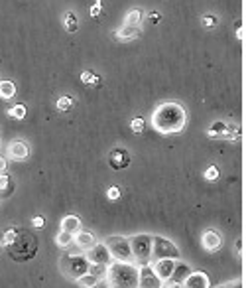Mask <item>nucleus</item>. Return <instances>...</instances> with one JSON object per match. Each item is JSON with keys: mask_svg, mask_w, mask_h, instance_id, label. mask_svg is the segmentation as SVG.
<instances>
[{"mask_svg": "<svg viewBox=\"0 0 246 288\" xmlns=\"http://www.w3.org/2000/svg\"><path fill=\"white\" fill-rule=\"evenodd\" d=\"M187 124V111L177 101L160 103L152 113V126L160 134H177Z\"/></svg>", "mask_w": 246, "mask_h": 288, "instance_id": "f257e3e1", "label": "nucleus"}, {"mask_svg": "<svg viewBox=\"0 0 246 288\" xmlns=\"http://www.w3.org/2000/svg\"><path fill=\"white\" fill-rule=\"evenodd\" d=\"M108 288H138V267L134 263H112L104 277Z\"/></svg>", "mask_w": 246, "mask_h": 288, "instance_id": "f03ea898", "label": "nucleus"}, {"mask_svg": "<svg viewBox=\"0 0 246 288\" xmlns=\"http://www.w3.org/2000/svg\"><path fill=\"white\" fill-rule=\"evenodd\" d=\"M36 253H38V237L28 229H18L14 243L8 245V255L18 263H26L32 261Z\"/></svg>", "mask_w": 246, "mask_h": 288, "instance_id": "7ed1b4c3", "label": "nucleus"}, {"mask_svg": "<svg viewBox=\"0 0 246 288\" xmlns=\"http://www.w3.org/2000/svg\"><path fill=\"white\" fill-rule=\"evenodd\" d=\"M152 237L148 233H138L134 237H130V251H132V263L136 267L150 265L152 263Z\"/></svg>", "mask_w": 246, "mask_h": 288, "instance_id": "20e7f679", "label": "nucleus"}, {"mask_svg": "<svg viewBox=\"0 0 246 288\" xmlns=\"http://www.w3.org/2000/svg\"><path fill=\"white\" fill-rule=\"evenodd\" d=\"M89 267H91V263L87 261L85 255H65V257L59 259V269H61V273H63L67 279H71V281H77L79 277L87 275V273H89Z\"/></svg>", "mask_w": 246, "mask_h": 288, "instance_id": "39448f33", "label": "nucleus"}, {"mask_svg": "<svg viewBox=\"0 0 246 288\" xmlns=\"http://www.w3.org/2000/svg\"><path fill=\"white\" fill-rule=\"evenodd\" d=\"M104 245L108 247L110 255H112V261L116 263H132V251H130V241L128 237H122V235H110Z\"/></svg>", "mask_w": 246, "mask_h": 288, "instance_id": "423d86ee", "label": "nucleus"}, {"mask_svg": "<svg viewBox=\"0 0 246 288\" xmlns=\"http://www.w3.org/2000/svg\"><path fill=\"white\" fill-rule=\"evenodd\" d=\"M179 249L173 241H169L167 237H160V235H154L152 237V261H158V259H175L179 261Z\"/></svg>", "mask_w": 246, "mask_h": 288, "instance_id": "0eeeda50", "label": "nucleus"}, {"mask_svg": "<svg viewBox=\"0 0 246 288\" xmlns=\"http://www.w3.org/2000/svg\"><path fill=\"white\" fill-rule=\"evenodd\" d=\"M85 257H87V261L91 263V265H102V267H110L114 261H112V255H110V251H108V247L104 245V243H95L87 253H85Z\"/></svg>", "mask_w": 246, "mask_h": 288, "instance_id": "6e6552de", "label": "nucleus"}, {"mask_svg": "<svg viewBox=\"0 0 246 288\" xmlns=\"http://www.w3.org/2000/svg\"><path fill=\"white\" fill-rule=\"evenodd\" d=\"M6 156L8 160H16V162H24L30 156V144L22 138H14L8 146H6Z\"/></svg>", "mask_w": 246, "mask_h": 288, "instance_id": "1a4fd4ad", "label": "nucleus"}, {"mask_svg": "<svg viewBox=\"0 0 246 288\" xmlns=\"http://www.w3.org/2000/svg\"><path fill=\"white\" fill-rule=\"evenodd\" d=\"M138 288H164V283L154 273L152 265L138 267Z\"/></svg>", "mask_w": 246, "mask_h": 288, "instance_id": "9d476101", "label": "nucleus"}, {"mask_svg": "<svg viewBox=\"0 0 246 288\" xmlns=\"http://www.w3.org/2000/svg\"><path fill=\"white\" fill-rule=\"evenodd\" d=\"M130 162H132V156H130V152L126 148L116 146V148H112L108 152V166L112 170H124V168L130 166Z\"/></svg>", "mask_w": 246, "mask_h": 288, "instance_id": "9b49d317", "label": "nucleus"}, {"mask_svg": "<svg viewBox=\"0 0 246 288\" xmlns=\"http://www.w3.org/2000/svg\"><path fill=\"white\" fill-rule=\"evenodd\" d=\"M175 263H177L175 259H158V261H152L150 265H152L154 273L160 277V281H162V283H167V281L171 279V275H173Z\"/></svg>", "mask_w": 246, "mask_h": 288, "instance_id": "f8f14e48", "label": "nucleus"}, {"mask_svg": "<svg viewBox=\"0 0 246 288\" xmlns=\"http://www.w3.org/2000/svg\"><path fill=\"white\" fill-rule=\"evenodd\" d=\"M201 245L207 253H217L223 247V235L217 229H207L201 235Z\"/></svg>", "mask_w": 246, "mask_h": 288, "instance_id": "ddd939ff", "label": "nucleus"}, {"mask_svg": "<svg viewBox=\"0 0 246 288\" xmlns=\"http://www.w3.org/2000/svg\"><path fill=\"white\" fill-rule=\"evenodd\" d=\"M185 288H211V279L201 273V271H191L189 277L183 281Z\"/></svg>", "mask_w": 246, "mask_h": 288, "instance_id": "4468645a", "label": "nucleus"}, {"mask_svg": "<svg viewBox=\"0 0 246 288\" xmlns=\"http://www.w3.org/2000/svg\"><path fill=\"white\" fill-rule=\"evenodd\" d=\"M73 243L77 245V249L79 251H83V253H87L95 243H97V239H95V235L91 233V231H79V233H75L73 235Z\"/></svg>", "mask_w": 246, "mask_h": 288, "instance_id": "2eb2a0df", "label": "nucleus"}, {"mask_svg": "<svg viewBox=\"0 0 246 288\" xmlns=\"http://www.w3.org/2000/svg\"><path fill=\"white\" fill-rule=\"evenodd\" d=\"M142 36V28L140 26H122L120 30H116L114 32V38L118 40V42H132V40H136V38H140Z\"/></svg>", "mask_w": 246, "mask_h": 288, "instance_id": "dca6fc26", "label": "nucleus"}, {"mask_svg": "<svg viewBox=\"0 0 246 288\" xmlns=\"http://www.w3.org/2000/svg\"><path fill=\"white\" fill-rule=\"evenodd\" d=\"M61 231L71 233V235L79 233V231H81V219H79L77 215H65V217L61 219Z\"/></svg>", "mask_w": 246, "mask_h": 288, "instance_id": "f3484780", "label": "nucleus"}, {"mask_svg": "<svg viewBox=\"0 0 246 288\" xmlns=\"http://www.w3.org/2000/svg\"><path fill=\"white\" fill-rule=\"evenodd\" d=\"M63 20V28H65V32H69V34H73V32H77L79 30V18H77V14L73 12V10H67V12H63V16H61Z\"/></svg>", "mask_w": 246, "mask_h": 288, "instance_id": "a211bd4d", "label": "nucleus"}, {"mask_svg": "<svg viewBox=\"0 0 246 288\" xmlns=\"http://www.w3.org/2000/svg\"><path fill=\"white\" fill-rule=\"evenodd\" d=\"M189 273H191V267H189L187 263L177 261V263H175V269H173V275H171L169 281H173V283H183V281L189 277Z\"/></svg>", "mask_w": 246, "mask_h": 288, "instance_id": "6ab92c4d", "label": "nucleus"}, {"mask_svg": "<svg viewBox=\"0 0 246 288\" xmlns=\"http://www.w3.org/2000/svg\"><path fill=\"white\" fill-rule=\"evenodd\" d=\"M14 192V180L8 172H0V197H10Z\"/></svg>", "mask_w": 246, "mask_h": 288, "instance_id": "aec40b11", "label": "nucleus"}, {"mask_svg": "<svg viewBox=\"0 0 246 288\" xmlns=\"http://www.w3.org/2000/svg\"><path fill=\"white\" fill-rule=\"evenodd\" d=\"M144 22V12L142 8H130L126 12V18H124V24L126 26H140Z\"/></svg>", "mask_w": 246, "mask_h": 288, "instance_id": "412c9836", "label": "nucleus"}, {"mask_svg": "<svg viewBox=\"0 0 246 288\" xmlns=\"http://www.w3.org/2000/svg\"><path fill=\"white\" fill-rule=\"evenodd\" d=\"M16 95V83L10 79H0V99L10 101Z\"/></svg>", "mask_w": 246, "mask_h": 288, "instance_id": "4be33fe9", "label": "nucleus"}, {"mask_svg": "<svg viewBox=\"0 0 246 288\" xmlns=\"http://www.w3.org/2000/svg\"><path fill=\"white\" fill-rule=\"evenodd\" d=\"M227 126H229V122H225V120H215V122L207 128V136H209V138H223V134L227 132Z\"/></svg>", "mask_w": 246, "mask_h": 288, "instance_id": "5701e85b", "label": "nucleus"}, {"mask_svg": "<svg viewBox=\"0 0 246 288\" xmlns=\"http://www.w3.org/2000/svg\"><path fill=\"white\" fill-rule=\"evenodd\" d=\"M75 283H77V287L79 288H97L98 285H100V279L95 277V275H91V273H87V275L79 277Z\"/></svg>", "mask_w": 246, "mask_h": 288, "instance_id": "b1692460", "label": "nucleus"}, {"mask_svg": "<svg viewBox=\"0 0 246 288\" xmlns=\"http://www.w3.org/2000/svg\"><path fill=\"white\" fill-rule=\"evenodd\" d=\"M55 107H57L59 113H69V111L75 107V99H73L71 95H63V97H59V99L55 101Z\"/></svg>", "mask_w": 246, "mask_h": 288, "instance_id": "393cba45", "label": "nucleus"}, {"mask_svg": "<svg viewBox=\"0 0 246 288\" xmlns=\"http://www.w3.org/2000/svg\"><path fill=\"white\" fill-rule=\"evenodd\" d=\"M55 245L59 249H67L69 245H73V235L71 233H65V231H59L55 235Z\"/></svg>", "mask_w": 246, "mask_h": 288, "instance_id": "a878e982", "label": "nucleus"}, {"mask_svg": "<svg viewBox=\"0 0 246 288\" xmlns=\"http://www.w3.org/2000/svg\"><path fill=\"white\" fill-rule=\"evenodd\" d=\"M26 105H22V103H18V105H12L6 113H8V116L10 118H16V120H22V118H26Z\"/></svg>", "mask_w": 246, "mask_h": 288, "instance_id": "bb28decb", "label": "nucleus"}, {"mask_svg": "<svg viewBox=\"0 0 246 288\" xmlns=\"http://www.w3.org/2000/svg\"><path fill=\"white\" fill-rule=\"evenodd\" d=\"M81 81L85 83V85H93V87H98L100 85V77H98L97 73H93V71H81Z\"/></svg>", "mask_w": 246, "mask_h": 288, "instance_id": "cd10ccee", "label": "nucleus"}, {"mask_svg": "<svg viewBox=\"0 0 246 288\" xmlns=\"http://www.w3.org/2000/svg\"><path fill=\"white\" fill-rule=\"evenodd\" d=\"M16 235H18V229H16V227H8V229L0 235V243H2L4 247H8V245H12V243H14Z\"/></svg>", "mask_w": 246, "mask_h": 288, "instance_id": "c85d7f7f", "label": "nucleus"}, {"mask_svg": "<svg viewBox=\"0 0 246 288\" xmlns=\"http://www.w3.org/2000/svg\"><path fill=\"white\" fill-rule=\"evenodd\" d=\"M130 128H132V132H134V134H142V132H144V128H146L144 118H142V116H134V118L130 120Z\"/></svg>", "mask_w": 246, "mask_h": 288, "instance_id": "c756f323", "label": "nucleus"}, {"mask_svg": "<svg viewBox=\"0 0 246 288\" xmlns=\"http://www.w3.org/2000/svg\"><path fill=\"white\" fill-rule=\"evenodd\" d=\"M223 138H225V140H239V138H241V128L235 126V124H229V126H227V132L223 134Z\"/></svg>", "mask_w": 246, "mask_h": 288, "instance_id": "7c9ffc66", "label": "nucleus"}, {"mask_svg": "<svg viewBox=\"0 0 246 288\" xmlns=\"http://www.w3.org/2000/svg\"><path fill=\"white\" fill-rule=\"evenodd\" d=\"M217 24H219V18H217L215 14H211V12H209V14H203V18H201V26H203V28H215Z\"/></svg>", "mask_w": 246, "mask_h": 288, "instance_id": "2f4dec72", "label": "nucleus"}, {"mask_svg": "<svg viewBox=\"0 0 246 288\" xmlns=\"http://www.w3.org/2000/svg\"><path fill=\"white\" fill-rule=\"evenodd\" d=\"M89 273L98 277L100 281H104V277H106V267H102V265H91V267H89Z\"/></svg>", "mask_w": 246, "mask_h": 288, "instance_id": "473e14b6", "label": "nucleus"}, {"mask_svg": "<svg viewBox=\"0 0 246 288\" xmlns=\"http://www.w3.org/2000/svg\"><path fill=\"white\" fill-rule=\"evenodd\" d=\"M217 178H219V168H217V166H209V168L205 170V180L215 182Z\"/></svg>", "mask_w": 246, "mask_h": 288, "instance_id": "72a5a7b5", "label": "nucleus"}, {"mask_svg": "<svg viewBox=\"0 0 246 288\" xmlns=\"http://www.w3.org/2000/svg\"><path fill=\"white\" fill-rule=\"evenodd\" d=\"M89 14H91V18H100V14H102V4H100V0H95V4L91 6Z\"/></svg>", "mask_w": 246, "mask_h": 288, "instance_id": "f704fd0d", "label": "nucleus"}, {"mask_svg": "<svg viewBox=\"0 0 246 288\" xmlns=\"http://www.w3.org/2000/svg\"><path fill=\"white\" fill-rule=\"evenodd\" d=\"M106 197H108L110 201H116V199L120 197V190H118L116 186H110V188L106 190Z\"/></svg>", "mask_w": 246, "mask_h": 288, "instance_id": "c9c22d12", "label": "nucleus"}, {"mask_svg": "<svg viewBox=\"0 0 246 288\" xmlns=\"http://www.w3.org/2000/svg\"><path fill=\"white\" fill-rule=\"evenodd\" d=\"M32 223H34L36 229H42V227L46 225V219H44L42 215H36V217H32Z\"/></svg>", "mask_w": 246, "mask_h": 288, "instance_id": "e433bc0d", "label": "nucleus"}, {"mask_svg": "<svg viewBox=\"0 0 246 288\" xmlns=\"http://www.w3.org/2000/svg\"><path fill=\"white\" fill-rule=\"evenodd\" d=\"M148 20H150L152 24H160V22H162V14H160V12H150V14H148Z\"/></svg>", "mask_w": 246, "mask_h": 288, "instance_id": "4c0bfd02", "label": "nucleus"}, {"mask_svg": "<svg viewBox=\"0 0 246 288\" xmlns=\"http://www.w3.org/2000/svg\"><path fill=\"white\" fill-rule=\"evenodd\" d=\"M6 170H8V156L0 154V172H6Z\"/></svg>", "mask_w": 246, "mask_h": 288, "instance_id": "58836bf2", "label": "nucleus"}, {"mask_svg": "<svg viewBox=\"0 0 246 288\" xmlns=\"http://www.w3.org/2000/svg\"><path fill=\"white\" fill-rule=\"evenodd\" d=\"M164 288H185L183 283H173V281H167V283H164Z\"/></svg>", "mask_w": 246, "mask_h": 288, "instance_id": "ea45409f", "label": "nucleus"}, {"mask_svg": "<svg viewBox=\"0 0 246 288\" xmlns=\"http://www.w3.org/2000/svg\"><path fill=\"white\" fill-rule=\"evenodd\" d=\"M237 38L243 40L245 38V28H243V22H237Z\"/></svg>", "mask_w": 246, "mask_h": 288, "instance_id": "a19ab883", "label": "nucleus"}, {"mask_svg": "<svg viewBox=\"0 0 246 288\" xmlns=\"http://www.w3.org/2000/svg\"><path fill=\"white\" fill-rule=\"evenodd\" d=\"M219 288H243V283L241 281H235V283H229V285H223Z\"/></svg>", "mask_w": 246, "mask_h": 288, "instance_id": "79ce46f5", "label": "nucleus"}, {"mask_svg": "<svg viewBox=\"0 0 246 288\" xmlns=\"http://www.w3.org/2000/svg\"><path fill=\"white\" fill-rule=\"evenodd\" d=\"M235 249H237V251H239V253H241V251H243V239H239V241H237V243H235Z\"/></svg>", "mask_w": 246, "mask_h": 288, "instance_id": "37998d69", "label": "nucleus"}, {"mask_svg": "<svg viewBox=\"0 0 246 288\" xmlns=\"http://www.w3.org/2000/svg\"><path fill=\"white\" fill-rule=\"evenodd\" d=\"M0 251H2V243H0Z\"/></svg>", "mask_w": 246, "mask_h": 288, "instance_id": "c03bdc74", "label": "nucleus"}]
</instances>
